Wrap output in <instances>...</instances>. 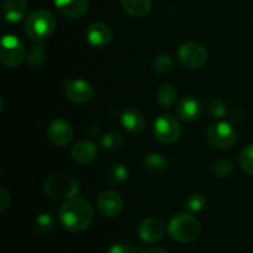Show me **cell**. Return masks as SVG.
I'll use <instances>...</instances> for the list:
<instances>
[{
    "label": "cell",
    "mask_w": 253,
    "mask_h": 253,
    "mask_svg": "<svg viewBox=\"0 0 253 253\" xmlns=\"http://www.w3.org/2000/svg\"><path fill=\"white\" fill-rule=\"evenodd\" d=\"M62 226L72 232L84 231L94 220V210L90 203L81 197L67 199L58 211Z\"/></svg>",
    "instance_id": "1"
},
{
    "label": "cell",
    "mask_w": 253,
    "mask_h": 253,
    "mask_svg": "<svg viewBox=\"0 0 253 253\" xmlns=\"http://www.w3.org/2000/svg\"><path fill=\"white\" fill-rule=\"evenodd\" d=\"M57 20L51 11L44 9L35 10L25 21V32L27 37L36 43L46 41L56 30Z\"/></svg>",
    "instance_id": "2"
},
{
    "label": "cell",
    "mask_w": 253,
    "mask_h": 253,
    "mask_svg": "<svg viewBox=\"0 0 253 253\" xmlns=\"http://www.w3.org/2000/svg\"><path fill=\"white\" fill-rule=\"evenodd\" d=\"M168 232L175 241L182 242V244H190L199 237L200 222L193 215L179 212L173 216L169 221Z\"/></svg>",
    "instance_id": "3"
},
{
    "label": "cell",
    "mask_w": 253,
    "mask_h": 253,
    "mask_svg": "<svg viewBox=\"0 0 253 253\" xmlns=\"http://www.w3.org/2000/svg\"><path fill=\"white\" fill-rule=\"evenodd\" d=\"M78 192V183L71 175L53 173L44 182V193L52 199H71L77 197Z\"/></svg>",
    "instance_id": "4"
},
{
    "label": "cell",
    "mask_w": 253,
    "mask_h": 253,
    "mask_svg": "<svg viewBox=\"0 0 253 253\" xmlns=\"http://www.w3.org/2000/svg\"><path fill=\"white\" fill-rule=\"evenodd\" d=\"M153 135L161 143L173 145L179 140L182 135L179 121L170 114H163L156 119L153 125Z\"/></svg>",
    "instance_id": "5"
},
{
    "label": "cell",
    "mask_w": 253,
    "mask_h": 253,
    "mask_svg": "<svg viewBox=\"0 0 253 253\" xmlns=\"http://www.w3.org/2000/svg\"><path fill=\"white\" fill-rule=\"evenodd\" d=\"M26 58V48L24 42L14 35H6L1 40L0 61L5 67L14 68Z\"/></svg>",
    "instance_id": "6"
},
{
    "label": "cell",
    "mask_w": 253,
    "mask_h": 253,
    "mask_svg": "<svg viewBox=\"0 0 253 253\" xmlns=\"http://www.w3.org/2000/svg\"><path fill=\"white\" fill-rule=\"evenodd\" d=\"M207 140L215 148H230L237 141V132L229 123L212 124L207 130Z\"/></svg>",
    "instance_id": "7"
},
{
    "label": "cell",
    "mask_w": 253,
    "mask_h": 253,
    "mask_svg": "<svg viewBox=\"0 0 253 253\" xmlns=\"http://www.w3.org/2000/svg\"><path fill=\"white\" fill-rule=\"evenodd\" d=\"M178 58L185 68H200L208 61V51L200 42L188 41L178 49Z\"/></svg>",
    "instance_id": "8"
},
{
    "label": "cell",
    "mask_w": 253,
    "mask_h": 253,
    "mask_svg": "<svg viewBox=\"0 0 253 253\" xmlns=\"http://www.w3.org/2000/svg\"><path fill=\"white\" fill-rule=\"evenodd\" d=\"M66 96L73 104H85L94 96V89L90 83L83 79H66L64 81Z\"/></svg>",
    "instance_id": "9"
},
{
    "label": "cell",
    "mask_w": 253,
    "mask_h": 253,
    "mask_svg": "<svg viewBox=\"0 0 253 253\" xmlns=\"http://www.w3.org/2000/svg\"><path fill=\"white\" fill-rule=\"evenodd\" d=\"M74 131L71 124L63 119H56L47 127V137L59 147H64L73 140Z\"/></svg>",
    "instance_id": "10"
},
{
    "label": "cell",
    "mask_w": 253,
    "mask_h": 253,
    "mask_svg": "<svg viewBox=\"0 0 253 253\" xmlns=\"http://www.w3.org/2000/svg\"><path fill=\"white\" fill-rule=\"evenodd\" d=\"M98 209L105 217H116L124 209V200L120 195L113 190H105L100 193L96 200Z\"/></svg>",
    "instance_id": "11"
},
{
    "label": "cell",
    "mask_w": 253,
    "mask_h": 253,
    "mask_svg": "<svg viewBox=\"0 0 253 253\" xmlns=\"http://www.w3.org/2000/svg\"><path fill=\"white\" fill-rule=\"evenodd\" d=\"M86 41L96 48H104L108 46L113 40V31L110 26L104 22H91L88 25L85 30Z\"/></svg>",
    "instance_id": "12"
},
{
    "label": "cell",
    "mask_w": 253,
    "mask_h": 253,
    "mask_svg": "<svg viewBox=\"0 0 253 253\" xmlns=\"http://www.w3.org/2000/svg\"><path fill=\"white\" fill-rule=\"evenodd\" d=\"M166 227L160 217L151 216L143 220L138 226V236L143 242L155 244L162 240Z\"/></svg>",
    "instance_id": "13"
},
{
    "label": "cell",
    "mask_w": 253,
    "mask_h": 253,
    "mask_svg": "<svg viewBox=\"0 0 253 253\" xmlns=\"http://www.w3.org/2000/svg\"><path fill=\"white\" fill-rule=\"evenodd\" d=\"M71 155L79 165H89L98 156V147L93 141L82 140L73 146Z\"/></svg>",
    "instance_id": "14"
},
{
    "label": "cell",
    "mask_w": 253,
    "mask_h": 253,
    "mask_svg": "<svg viewBox=\"0 0 253 253\" xmlns=\"http://www.w3.org/2000/svg\"><path fill=\"white\" fill-rule=\"evenodd\" d=\"M57 10L68 19H78L86 12L89 0H54Z\"/></svg>",
    "instance_id": "15"
},
{
    "label": "cell",
    "mask_w": 253,
    "mask_h": 253,
    "mask_svg": "<svg viewBox=\"0 0 253 253\" xmlns=\"http://www.w3.org/2000/svg\"><path fill=\"white\" fill-rule=\"evenodd\" d=\"M177 114L182 120L195 121L202 114V104L194 96H185L178 103Z\"/></svg>",
    "instance_id": "16"
},
{
    "label": "cell",
    "mask_w": 253,
    "mask_h": 253,
    "mask_svg": "<svg viewBox=\"0 0 253 253\" xmlns=\"http://www.w3.org/2000/svg\"><path fill=\"white\" fill-rule=\"evenodd\" d=\"M2 15L7 22L21 21L27 12L26 0H4L1 5Z\"/></svg>",
    "instance_id": "17"
},
{
    "label": "cell",
    "mask_w": 253,
    "mask_h": 253,
    "mask_svg": "<svg viewBox=\"0 0 253 253\" xmlns=\"http://www.w3.org/2000/svg\"><path fill=\"white\" fill-rule=\"evenodd\" d=\"M121 124L127 131L132 133L142 132L146 126V119L140 110L133 108H128L121 114Z\"/></svg>",
    "instance_id": "18"
},
{
    "label": "cell",
    "mask_w": 253,
    "mask_h": 253,
    "mask_svg": "<svg viewBox=\"0 0 253 253\" xmlns=\"http://www.w3.org/2000/svg\"><path fill=\"white\" fill-rule=\"evenodd\" d=\"M126 14L132 17H143L150 12L152 0H120Z\"/></svg>",
    "instance_id": "19"
},
{
    "label": "cell",
    "mask_w": 253,
    "mask_h": 253,
    "mask_svg": "<svg viewBox=\"0 0 253 253\" xmlns=\"http://www.w3.org/2000/svg\"><path fill=\"white\" fill-rule=\"evenodd\" d=\"M142 166L150 173L157 174V173H162L163 170L167 169L168 162L160 153H148L143 157Z\"/></svg>",
    "instance_id": "20"
},
{
    "label": "cell",
    "mask_w": 253,
    "mask_h": 253,
    "mask_svg": "<svg viewBox=\"0 0 253 253\" xmlns=\"http://www.w3.org/2000/svg\"><path fill=\"white\" fill-rule=\"evenodd\" d=\"M128 177L127 168L124 165H111L106 170V180L113 187H120L126 182Z\"/></svg>",
    "instance_id": "21"
},
{
    "label": "cell",
    "mask_w": 253,
    "mask_h": 253,
    "mask_svg": "<svg viewBox=\"0 0 253 253\" xmlns=\"http://www.w3.org/2000/svg\"><path fill=\"white\" fill-rule=\"evenodd\" d=\"M178 93L172 84H162L157 90V103L162 108H170L177 100Z\"/></svg>",
    "instance_id": "22"
},
{
    "label": "cell",
    "mask_w": 253,
    "mask_h": 253,
    "mask_svg": "<svg viewBox=\"0 0 253 253\" xmlns=\"http://www.w3.org/2000/svg\"><path fill=\"white\" fill-rule=\"evenodd\" d=\"M46 61V51L41 43H36L30 48L29 53L26 54V62L32 68H40L43 66Z\"/></svg>",
    "instance_id": "23"
},
{
    "label": "cell",
    "mask_w": 253,
    "mask_h": 253,
    "mask_svg": "<svg viewBox=\"0 0 253 253\" xmlns=\"http://www.w3.org/2000/svg\"><path fill=\"white\" fill-rule=\"evenodd\" d=\"M173 66H174V62H173V58L169 56V54H160V56L156 57L153 59L152 68L153 72L156 74H160V76H165V74L169 73L172 71Z\"/></svg>",
    "instance_id": "24"
},
{
    "label": "cell",
    "mask_w": 253,
    "mask_h": 253,
    "mask_svg": "<svg viewBox=\"0 0 253 253\" xmlns=\"http://www.w3.org/2000/svg\"><path fill=\"white\" fill-rule=\"evenodd\" d=\"M124 145H125V138L119 132H109L101 138V146L105 150L113 151V152L121 150Z\"/></svg>",
    "instance_id": "25"
},
{
    "label": "cell",
    "mask_w": 253,
    "mask_h": 253,
    "mask_svg": "<svg viewBox=\"0 0 253 253\" xmlns=\"http://www.w3.org/2000/svg\"><path fill=\"white\" fill-rule=\"evenodd\" d=\"M35 231L39 235H47L54 229V220L48 212H42L35 220Z\"/></svg>",
    "instance_id": "26"
},
{
    "label": "cell",
    "mask_w": 253,
    "mask_h": 253,
    "mask_svg": "<svg viewBox=\"0 0 253 253\" xmlns=\"http://www.w3.org/2000/svg\"><path fill=\"white\" fill-rule=\"evenodd\" d=\"M207 110L209 115L214 119H221L226 115V104L217 96H211L207 103Z\"/></svg>",
    "instance_id": "27"
},
{
    "label": "cell",
    "mask_w": 253,
    "mask_h": 253,
    "mask_svg": "<svg viewBox=\"0 0 253 253\" xmlns=\"http://www.w3.org/2000/svg\"><path fill=\"white\" fill-rule=\"evenodd\" d=\"M234 170V162L229 158L215 161L212 165V174L216 178H227Z\"/></svg>",
    "instance_id": "28"
},
{
    "label": "cell",
    "mask_w": 253,
    "mask_h": 253,
    "mask_svg": "<svg viewBox=\"0 0 253 253\" xmlns=\"http://www.w3.org/2000/svg\"><path fill=\"white\" fill-rule=\"evenodd\" d=\"M240 163L245 172L253 175V143L244 148L240 156Z\"/></svg>",
    "instance_id": "29"
},
{
    "label": "cell",
    "mask_w": 253,
    "mask_h": 253,
    "mask_svg": "<svg viewBox=\"0 0 253 253\" xmlns=\"http://www.w3.org/2000/svg\"><path fill=\"white\" fill-rule=\"evenodd\" d=\"M205 204H207V199H205L204 195L200 194V193H194V194H192L187 200H185V207L194 212L200 211V210L204 209Z\"/></svg>",
    "instance_id": "30"
},
{
    "label": "cell",
    "mask_w": 253,
    "mask_h": 253,
    "mask_svg": "<svg viewBox=\"0 0 253 253\" xmlns=\"http://www.w3.org/2000/svg\"><path fill=\"white\" fill-rule=\"evenodd\" d=\"M108 253H135V250L128 245L115 244L108 250Z\"/></svg>",
    "instance_id": "31"
},
{
    "label": "cell",
    "mask_w": 253,
    "mask_h": 253,
    "mask_svg": "<svg viewBox=\"0 0 253 253\" xmlns=\"http://www.w3.org/2000/svg\"><path fill=\"white\" fill-rule=\"evenodd\" d=\"M10 205V195L5 188H0V211L4 212Z\"/></svg>",
    "instance_id": "32"
},
{
    "label": "cell",
    "mask_w": 253,
    "mask_h": 253,
    "mask_svg": "<svg viewBox=\"0 0 253 253\" xmlns=\"http://www.w3.org/2000/svg\"><path fill=\"white\" fill-rule=\"evenodd\" d=\"M140 253H169V252L166 251V250L162 249V247H151V249L143 250V251H141Z\"/></svg>",
    "instance_id": "33"
},
{
    "label": "cell",
    "mask_w": 253,
    "mask_h": 253,
    "mask_svg": "<svg viewBox=\"0 0 253 253\" xmlns=\"http://www.w3.org/2000/svg\"><path fill=\"white\" fill-rule=\"evenodd\" d=\"M89 133L91 135V137H98L99 135H100V128L98 127V126H91L90 130H89Z\"/></svg>",
    "instance_id": "34"
}]
</instances>
